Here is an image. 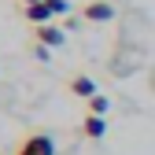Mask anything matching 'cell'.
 Segmentation results:
<instances>
[{
	"instance_id": "cell-3",
	"label": "cell",
	"mask_w": 155,
	"mask_h": 155,
	"mask_svg": "<svg viewBox=\"0 0 155 155\" xmlns=\"http://www.w3.org/2000/svg\"><path fill=\"white\" fill-rule=\"evenodd\" d=\"M22 15L30 18V22H45V18L52 15V8H48V0H37V4H26L22 8Z\"/></svg>"
},
{
	"instance_id": "cell-10",
	"label": "cell",
	"mask_w": 155,
	"mask_h": 155,
	"mask_svg": "<svg viewBox=\"0 0 155 155\" xmlns=\"http://www.w3.org/2000/svg\"><path fill=\"white\" fill-rule=\"evenodd\" d=\"M26 4H37V0H26Z\"/></svg>"
},
{
	"instance_id": "cell-6",
	"label": "cell",
	"mask_w": 155,
	"mask_h": 155,
	"mask_svg": "<svg viewBox=\"0 0 155 155\" xmlns=\"http://www.w3.org/2000/svg\"><path fill=\"white\" fill-rule=\"evenodd\" d=\"M104 133H107L104 118H100V114H89V118H85V137H104Z\"/></svg>"
},
{
	"instance_id": "cell-2",
	"label": "cell",
	"mask_w": 155,
	"mask_h": 155,
	"mask_svg": "<svg viewBox=\"0 0 155 155\" xmlns=\"http://www.w3.org/2000/svg\"><path fill=\"white\" fill-rule=\"evenodd\" d=\"M85 18H89V22H111V18H114V8L104 4V0H96V4L85 8Z\"/></svg>"
},
{
	"instance_id": "cell-4",
	"label": "cell",
	"mask_w": 155,
	"mask_h": 155,
	"mask_svg": "<svg viewBox=\"0 0 155 155\" xmlns=\"http://www.w3.org/2000/svg\"><path fill=\"white\" fill-rule=\"evenodd\" d=\"M70 92H74V96H85V100H92V96H96V85H92V78H74V81H70Z\"/></svg>"
},
{
	"instance_id": "cell-7",
	"label": "cell",
	"mask_w": 155,
	"mask_h": 155,
	"mask_svg": "<svg viewBox=\"0 0 155 155\" xmlns=\"http://www.w3.org/2000/svg\"><path fill=\"white\" fill-rule=\"evenodd\" d=\"M107 107H111V104H107V96H92V100H89V111H92V114H104Z\"/></svg>"
},
{
	"instance_id": "cell-8",
	"label": "cell",
	"mask_w": 155,
	"mask_h": 155,
	"mask_svg": "<svg viewBox=\"0 0 155 155\" xmlns=\"http://www.w3.org/2000/svg\"><path fill=\"white\" fill-rule=\"evenodd\" d=\"M48 8H52V15H55V11L63 15V11H67V0H48Z\"/></svg>"
},
{
	"instance_id": "cell-9",
	"label": "cell",
	"mask_w": 155,
	"mask_h": 155,
	"mask_svg": "<svg viewBox=\"0 0 155 155\" xmlns=\"http://www.w3.org/2000/svg\"><path fill=\"white\" fill-rule=\"evenodd\" d=\"M151 85H155V70H151Z\"/></svg>"
},
{
	"instance_id": "cell-5",
	"label": "cell",
	"mask_w": 155,
	"mask_h": 155,
	"mask_svg": "<svg viewBox=\"0 0 155 155\" xmlns=\"http://www.w3.org/2000/svg\"><path fill=\"white\" fill-rule=\"evenodd\" d=\"M37 41H41V45H63V33L55 26H41V30H37Z\"/></svg>"
},
{
	"instance_id": "cell-1",
	"label": "cell",
	"mask_w": 155,
	"mask_h": 155,
	"mask_svg": "<svg viewBox=\"0 0 155 155\" xmlns=\"http://www.w3.org/2000/svg\"><path fill=\"white\" fill-rule=\"evenodd\" d=\"M15 155H55V140L48 137V133H30V137L18 140Z\"/></svg>"
}]
</instances>
